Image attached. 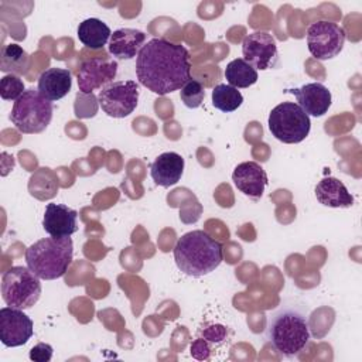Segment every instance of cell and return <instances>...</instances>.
<instances>
[{
  "label": "cell",
  "instance_id": "8",
  "mask_svg": "<svg viewBox=\"0 0 362 362\" xmlns=\"http://www.w3.org/2000/svg\"><path fill=\"white\" fill-rule=\"evenodd\" d=\"M98 100L107 116L126 117L137 106L139 85L134 81H113L99 90Z\"/></svg>",
  "mask_w": 362,
  "mask_h": 362
},
{
  "label": "cell",
  "instance_id": "18",
  "mask_svg": "<svg viewBox=\"0 0 362 362\" xmlns=\"http://www.w3.org/2000/svg\"><path fill=\"white\" fill-rule=\"evenodd\" d=\"M71 88L72 75L65 68H48L42 71L37 85L38 92L49 102L62 99L69 93Z\"/></svg>",
  "mask_w": 362,
  "mask_h": 362
},
{
  "label": "cell",
  "instance_id": "11",
  "mask_svg": "<svg viewBox=\"0 0 362 362\" xmlns=\"http://www.w3.org/2000/svg\"><path fill=\"white\" fill-rule=\"evenodd\" d=\"M34 334L31 318L20 308L3 307L0 310V341L8 348H16L27 344Z\"/></svg>",
  "mask_w": 362,
  "mask_h": 362
},
{
  "label": "cell",
  "instance_id": "7",
  "mask_svg": "<svg viewBox=\"0 0 362 362\" xmlns=\"http://www.w3.org/2000/svg\"><path fill=\"white\" fill-rule=\"evenodd\" d=\"M310 129V116L294 102H281L269 115V130L281 143H300L308 136Z\"/></svg>",
  "mask_w": 362,
  "mask_h": 362
},
{
  "label": "cell",
  "instance_id": "23",
  "mask_svg": "<svg viewBox=\"0 0 362 362\" xmlns=\"http://www.w3.org/2000/svg\"><path fill=\"white\" fill-rule=\"evenodd\" d=\"M242 102H243L242 93L230 85L219 83L212 90V106L221 112H225V113L233 112L242 105Z\"/></svg>",
  "mask_w": 362,
  "mask_h": 362
},
{
  "label": "cell",
  "instance_id": "3",
  "mask_svg": "<svg viewBox=\"0 0 362 362\" xmlns=\"http://www.w3.org/2000/svg\"><path fill=\"white\" fill-rule=\"evenodd\" d=\"M266 335L272 346L280 355L294 358L310 341L307 317L296 307H280L269 318Z\"/></svg>",
  "mask_w": 362,
  "mask_h": 362
},
{
  "label": "cell",
  "instance_id": "13",
  "mask_svg": "<svg viewBox=\"0 0 362 362\" xmlns=\"http://www.w3.org/2000/svg\"><path fill=\"white\" fill-rule=\"evenodd\" d=\"M235 187L252 199L262 198L269 182L263 167L256 161H243L238 164L232 173Z\"/></svg>",
  "mask_w": 362,
  "mask_h": 362
},
{
  "label": "cell",
  "instance_id": "26",
  "mask_svg": "<svg viewBox=\"0 0 362 362\" xmlns=\"http://www.w3.org/2000/svg\"><path fill=\"white\" fill-rule=\"evenodd\" d=\"M201 335L205 341L211 342V344H219L222 341L226 339V335H228V329L225 325L222 324H212V325H208L205 327L202 331H201Z\"/></svg>",
  "mask_w": 362,
  "mask_h": 362
},
{
  "label": "cell",
  "instance_id": "5",
  "mask_svg": "<svg viewBox=\"0 0 362 362\" xmlns=\"http://www.w3.org/2000/svg\"><path fill=\"white\" fill-rule=\"evenodd\" d=\"M52 119V102L45 99L38 89H25L14 102L10 120L14 127L24 134L44 132Z\"/></svg>",
  "mask_w": 362,
  "mask_h": 362
},
{
  "label": "cell",
  "instance_id": "22",
  "mask_svg": "<svg viewBox=\"0 0 362 362\" xmlns=\"http://www.w3.org/2000/svg\"><path fill=\"white\" fill-rule=\"evenodd\" d=\"M225 78L230 86L236 89L238 88L245 89L256 83L259 79V75H257V71L250 64H247L243 58H236L226 65Z\"/></svg>",
  "mask_w": 362,
  "mask_h": 362
},
{
  "label": "cell",
  "instance_id": "9",
  "mask_svg": "<svg viewBox=\"0 0 362 362\" xmlns=\"http://www.w3.org/2000/svg\"><path fill=\"white\" fill-rule=\"evenodd\" d=\"M345 44V31L337 23L321 20L313 23L307 30V45L310 54L327 61L337 57Z\"/></svg>",
  "mask_w": 362,
  "mask_h": 362
},
{
  "label": "cell",
  "instance_id": "16",
  "mask_svg": "<svg viewBox=\"0 0 362 362\" xmlns=\"http://www.w3.org/2000/svg\"><path fill=\"white\" fill-rule=\"evenodd\" d=\"M146 41V34L136 28H119L112 33L107 42L109 52L117 59H132L139 55Z\"/></svg>",
  "mask_w": 362,
  "mask_h": 362
},
{
  "label": "cell",
  "instance_id": "27",
  "mask_svg": "<svg viewBox=\"0 0 362 362\" xmlns=\"http://www.w3.org/2000/svg\"><path fill=\"white\" fill-rule=\"evenodd\" d=\"M52 358V346L49 344L38 342L30 351V359L35 362H48Z\"/></svg>",
  "mask_w": 362,
  "mask_h": 362
},
{
  "label": "cell",
  "instance_id": "2",
  "mask_svg": "<svg viewBox=\"0 0 362 362\" xmlns=\"http://www.w3.org/2000/svg\"><path fill=\"white\" fill-rule=\"evenodd\" d=\"M174 260L184 274L201 277L212 273L222 263V245L205 230H191L177 240Z\"/></svg>",
  "mask_w": 362,
  "mask_h": 362
},
{
  "label": "cell",
  "instance_id": "10",
  "mask_svg": "<svg viewBox=\"0 0 362 362\" xmlns=\"http://www.w3.org/2000/svg\"><path fill=\"white\" fill-rule=\"evenodd\" d=\"M243 59L255 69H272L279 62V51L274 37L267 31H253L242 41Z\"/></svg>",
  "mask_w": 362,
  "mask_h": 362
},
{
  "label": "cell",
  "instance_id": "14",
  "mask_svg": "<svg viewBox=\"0 0 362 362\" xmlns=\"http://www.w3.org/2000/svg\"><path fill=\"white\" fill-rule=\"evenodd\" d=\"M291 95L296 96L297 105L308 115L314 117L324 116L332 102L331 92L328 88L320 82L305 83L301 88L287 89Z\"/></svg>",
  "mask_w": 362,
  "mask_h": 362
},
{
  "label": "cell",
  "instance_id": "28",
  "mask_svg": "<svg viewBox=\"0 0 362 362\" xmlns=\"http://www.w3.org/2000/svg\"><path fill=\"white\" fill-rule=\"evenodd\" d=\"M191 355L195 358V359H199V361H205V359H209L211 356V346H209V342L205 341L202 337L201 338H197L192 344H191Z\"/></svg>",
  "mask_w": 362,
  "mask_h": 362
},
{
  "label": "cell",
  "instance_id": "15",
  "mask_svg": "<svg viewBox=\"0 0 362 362\" xmlns=\"http://www.w3.org/2000/svg\"><path fill=\"white\" fill-rule=\"evenodd\" d=\"M42 228L54 238L71 236L78 230V212L62 204H47Z\"/></svg>",
  "mask_w": 362,
  "mask_h": 362
},
{
  "label": "cell",
  "instance_id": "1",
  "mask_svg": "<svg viewBox=\"0 0 362 362\" xmlns=\"http://www.w3.org/2000/svg\"><path fill=\"white\" fill-rule=\"evenodd\" d=\"M139 82L157 95L181 89L191 79V57L181 44L164 38L147 41L136 58Z\"/></svg>",
  "mask_w": 362,
  "mask_h": 362
},
{
  "label": "cell",
  "instance_id": "21",
  "mask_svg": "<svg viewBox=\"0 0 362 362\" xmlns=\"http://www.w3.org/2000/svg\"><path fill=\"white\" fill-rule=\"evenodd\" d=\"M30 66V55L18 44L3 45L0 51V71L7 75H24Z\"/></svg>",
  "mask_w": 362,
  "mask_h": 362
},
{
  "label": "cell",
  "instance_id": "25",
  "mask_svg": "<svg viewBox=\"0 0 362 362\" xmlns=\"http://www.w3.org/2000/svg\"><path fill=\"white\" fill-rule=\"evenodd\" d=\"M24 82L17 75H4L0 79V96L3 100H17L24 93Z\"/></svg>",
  "mask_w": 362,
  "mask_h": 362
},
{
  "label": "cell",
  "instance_id": "17",
  "mask_svg": "<svg viewBox=\"0 0 362 362\" xmlns=\"http://www.w3.org/2000/svg\"><path fill=\"white\" fill-rule=\"evenodd\" d=\"M184 173V158L174 151L160 154L150 167L153 181L160 187H171L177 184Z\"/></svg>",
  "mask_w": 362,
  "mask_h": 362
},
{
  "label": "cell",
  "instance_id": "19",
  "mask_svg": "<svg viewBox=\"0 0 362 362\" xmlns=\"http://www.w3.org/2000/svg\"><path fill=\"white\" fill-rule=\"evenodd\" d=\"M314 192L317 201L329 208H349L354 204V197L345 184L335 177L322 178L315 185Z\"/></svg>",
  "mask_w": 362,
  "mask_h": 362
},
{
  "label": "cell",
  "instance_id": "12",
  "mask_svg": "<svg viewBox=\"0 0 362 362\" xmlns=\"http://www.w3.org/2000/svg\"><path fill=\"white\" fill-rule=\"evenodd\" d=\"M117 74V62L113 59L90 58L81 64L76 79L82 95H90L95 89H102L113 82Z\"/></svg>",
  "mask_w": 362,
  "mask_h": 362
},
{
  "label": "cell",
  "instance_id": "20",
  "mask_svg": "<svg viewBox=\"0 0 362 362\" xmlns=\"http://www.w3.org/2000/svg\"><path fill=\"white\" fill-rule=\"evenodd\" d=\"M112 35L110 28L99 18L90 17L83 20L78 27V38L79 41L92 49H99L109 42Z\"/></svg>",
  "mask_w": 362,
  "mask_h": 362
},
{
  "label": "cell",
  "instance_id": "6",
  "mask_svg": "<svg viewBox=\"0 0 362 362\" xmlns=\"http://www.w3.org/2000/svg\"><path fill=\"white\" fill-rule=\"evenodd\" d=\"M41 279L28 267L13 266L1 277V297L10 307L31 308L41 296Z\"/></svg>",
  "mask_w": 362,
  "mask_h": 362
},
{
  "label": "cell",
  "instance_id": "4",
  "mask_svg": "<svg viewBox=\"0 0 362 362\" xmlns=\"http://www.w3.org/2000/svg\"><path fill=\"white\" fill-rule=\"evenodd\" d=\"M74 243L71 236L44 238L25 250L27 267L41 280L62 277L72 263Z\"/></svg>",
  "mask_w": 362,
  "mask_h": 362
},
{
  "label": "cell",
  "instance_id": "24",
  "mask_svg": "<svg viewBox=\"0 0 362 362\" xmlns=\"http://www.w3.org/2000/svg\"><path fill=\"white\" fill-rule=\"evenodd\" d=\"M180 98H181V102L189 107V109H195L198 106H201V103L204 102V98H205V89H204V85L191 78L180 90Z\"/></svg>",
  "mask_w": 362,
  "mask_h": 362
}]
</instances>
